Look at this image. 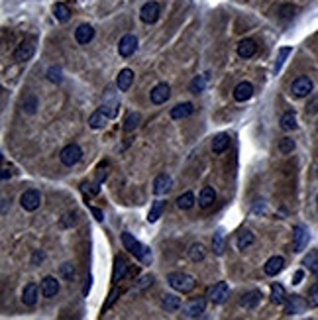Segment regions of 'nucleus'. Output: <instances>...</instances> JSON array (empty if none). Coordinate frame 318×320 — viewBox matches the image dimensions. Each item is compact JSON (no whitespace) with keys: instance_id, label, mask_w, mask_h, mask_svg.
I'll return each mask as SVG.
<instances>
[{"instance_id":"obj_43","label":"nucleus","mask_w":318,"mask_h":320,"mask_svg":"<svg viewBox=\"0 0 318 320\" xmlns=\"http://www.w3.org/2000/svg\"><path fill=\"white\" fill-rule=\"evenodd\" d=\"M81 191L88 196H96L100 193V187H98V183H94V185H88V183H83L81 185Z\"/></svg>"},{"instance_id":"obj_13","label":"nucleus","mask_w":318,"mask_h":320,"mask_svg":"<svg viewBox=\"0 0 318 320\" xmlns=\"http://www.w3.org/2000/svg\"><path fill=\"white\" fill-rule=\"evenodd\" d=\"M136 47H138V37L132 36V34H126L120 39V43H118V54L122 55V57H130V55L136 51Z\"/></svg>"},{"instance_id":"obj_46","label":"nucleus","mask_w":318,"mask_h":320,"mask_svg":"<svg viewBox=\"0 0 318 320\" xmlns=\"http://www.w3.org/2000/svg\"><path fill=\"white\" fill-rule=\"evenodd\" d=\"M61 271H63V275H65L67 279H71V277L75 275V269H73V265H71V263H65V265L61 267Z\"/></svg>"},{"instance_id":"obj_14","label":"nucleus","mask_w":318,"mask_h":320,"mask_svg":"<svg viewBox=\"0 0 318 320\" xmlns=\"http://www.w3.org/2000/svg\"><path fill=\"white\" fill-rule=\"evenodd\" d=\"M283 267H285V259H283L281 255H273V257H269V259L265 261L263 271H265V275L275 277L277 273H281Z\"/></svg>"},{"instance_id":"obj_5","label":"nucleus","mask_w":318,"mask_h":320,"mask_svg":"<svg viewBox=\"0 0 318 320\" xmlns=\"http://www.w3.org/2000/svg\"><path fill=\"white\" fill-rule=\"evenodd\" d=\"M310 92H312V81H310L308 77H299V79L293 81L291 94H293L295 98H304V96H308Z\"/></svg>"},{"instance_id":"obj_1","label":"nucleus","mask_w":318,"mask_h":320,"mask_svg":"<svg viewBox=\"0 0 318 320\" xmlns=\"http://www.w3.org/2000/svg\"><path fill=\"white\" fill-rule=\"evenodd\" d=\"M122 244H124V248L128 249L130 253H134L143 265H149V263H151V249L141 246L130 232H124L122 234Z\"/></svg>"},{"instance_id":"obj_52","label":"nucleus","mask_w":318,"mask_h":320,"mask_svg":"<svg viewBox=\"0 0 318 320\" xmlns=\"http://www.w3.org/2000/svg\"><path fill=\"white\" fill-rule=\"evenodd\" d=\"M10 177V173H8V169H2V179L6 181V179Z\"/></svg>"},{"instance_id":"obj_19","label":"nucleus","mask_w":318,"mask_h":320,"mask_svg":"<svg viewBox=\"0 0 318 320\" xmlns=\"http://www.w3.org/2000/svg\"><path fill=\"white\" fill-rule=\"evenodd\" d=\"M169 189H171V177H169V175H165V173L157 175L155 181H153V193H155L157 196L165 195Z\"/></svg>"},{"instance_id":"obj_36","label":"nucleus","mask_w":318,"mask_h":320,"mask_svg":"<svg viewBox=\"0 0 318 320\" xmlns=\"http://www.w3.org/2000/svg\"><path fill=\"white\" fill-rule=\"evenodd\" d=\"M193 204H194V195L191 193V191L183 193V195L177 198V206H179L181 210H189Z\"/></svg>"},{"instance_id":"obj_37","label":"nucleus","mask_w":318,"mask_h":320,"mask_svg":"<svg viewBox=\"0 0 318 320\" xmlns=\"http://www.w3.org/2000/svg\"><path fill=\"white\" fill-rule=\"evenodd\" d=\"M212 249L216 255H222L224 253V234L222 232H216L214 238H212Z\"/></svg>"},{"instance_id":"obj_23","label":"nucleus","mask_w":318,"mask_h":320,"mask_svg":"<svg viewBox=\"0 0 318 320\" xmlns=\"http://www.w3.org/2000/svg\"><path fill=\"white\" fill-rule=\"evenodd\" d=\"M22 302L26 306H34L37 302V287L34 283H28L24 287V293H22Z\"/></svg>"},{"instance_id":"obj_18","label":"nucleus","mask_w":318,"mask_h":320,"mask_svg":"<svg viewBox=\"0 0 318 320\" xmlns=\"http://www.w3.org/2000/svg\"><path fill=\"white\" fill-rule=\"evenodd\" d=\"M132 83H134V71L132 69H122V71L118 73V79H116L118 90L126 92V90L132 87Z\"/></svg>"},{"instance_id":"obj_28","label":"nucleus","mask_w":318,"mask_h":320,"mask_svg":"<svg viewBox=\"0 0 318 320\" xmlns=\"http://www.w3.org/2000/svg\"><path fill=\"white\" fill-rule=\"evenodd\" d=\"M214 198H216L214 189H212V187H204V189L200 191V195H198V204H200L202 208H208L212 202H214Z\"/></svg>"},{"instance_id":"obj_34","label":"nucleus","mask_w":318,"mask_h":320,"mask_svg":"<svg viewBox=\"0 0 318 320\" xmlns=\"http://www.w3.org/2000/svg\"><path fill=\"white\" fill-rule=\"evenodd\" d=\"M163 208H165V202L163 200H155L153 204H151V210L147 214V222H157L159 218H161V212H163Z\"/></svg>"},{"instance_id":"obj_22","label":"nucleus","mask_w":318,"mask_h":320,"mask_svg":"<svg viewBox=\"0 0 318 320\" xmlns=\"http://www.w3.org/2000/svg\"><path fill=\"white\" fill-rule=\"evenodd\" d=\"M194 106L191 102H183V104H177L175 108H171V118L173 120H183V118H187V116H191L193 114Z\"/></svg>"},{"instance_id":"obj_49","label":"nucleus","mask_w":318,"mask_h":320,"mask_svg":"<svg viewBox=\"0 0 318 320\" xmlns=\"http://www.w3.org/2000/svg\"><path fill=\"white\" fill-rule=\"evenodd\" d=\"M302 277H304V273H302V271H297V273H295V277H293V283L299 285L300 281H302Z\"/></svg>"},{"instance_id":"obj_9","label":"nucleus","mask_w":318,"mask_h":320,"mask_svg":"<svg viewBox=\"0 0 318 320\" xmlns=\"http://www.w3.org/2000/svg\"><path fill=\"white\" fill-rule=\"evenodd\" d=\"M140 18L141 22H145V24H153V22H157L159 18V4L157 2H145L143 6H141L140 10Z\"/></svg>"},{"instance_id":"obj_35","label":"nucleus","mask_w":318,"mask_h":320,"mask_svg":"<svg viewBox=\"0 0 318 320\" xmlns=\"http://www.w3.org/2000/svg\"><path fill=\"white\" fill-rule=\"evenodd\" d=\"M104 122H106V114L102 110H96V112L90 114V118H88V124H90V128H94V130L104 128Z\"/></svg>"},{"instance_id":"obj_48","label":"nucleus","mask_w":318,"mask_h":320,"mask_svg":"<svg viewBox=\"0 0 318 320\" xmlns=\"http://www.w3.org/2000/svg\"><path fill=\"white\" fill-rule=\"evenodd\" d=\"M114 301H116V291H112V293H110V299H108V302L104 304V310H108V308L112 306V302Z\"/></svg>"},{"instance_id":"obj_53","label":"nucleus","mask_w":318,"mask_h":320,"mask_svg":"<svg viewBox=\"0 0 318 320\" xmlns=\"http://www.w3.org/2000/svg\"><path fill=\"white\" fill-rule=\"evenodd\" d=\"M316 281H318V271H316Z\"/></svg>"},{"instance_id":"obj_11","label":"nucleus","mask_w":318,"mask_h":320,"mask_svg":"<svg viewBox=\"0 0 318 320\" xmlns=\"http://www.w3.org/2000/svg\"><path fill=\"white\" fill-rule=\"evenodd\" d=\"M34 54H35V41L34 39H24L18 45L16 51H14V59L16 61H28Z\"/></svg>"},{"instance_id":"obj_8","label":"nucleus","mask_w":318,"mask_h":320,"mask_svg":"<svg viewBox=\"0 0 318 320\" xmlns=\"http://www.w3.org/2000/svg\"><path fill=\"white\" fill-rule=\"evenodd\" d=\"M118 106H120V102H118L116 94L108 89L104 92V98H102V106H100V110L104 112L108 118H116V114H118Z\"/></svg>"},{"instance_id":"obj_4","label":"nucleus","mask_w":318,"mask_h":320,"mask_svg":"<svg viewBox=\"0 0 318 320\" xmlns=\"http://www.w3.org/2000/svg\"><path fill=\"white\" fill-rule=\"evenodd\" d=\"M204 308H206V301L202 297H196V299H191L183 304V314L187 318H196L204 312Z\"/></svg>"},{"instance_id":"obj_16","label":"nucleus","mask_w":318,"mask_h":320,"mask_svg":"<svg viewBox=\"0 0 318 320\" xmlns=\"http://www.w3.org/2000/svg\"><path fill=\"white\" fill-rule=\"evenodd\" d=\"M306 306H308V302L302 301L299 295H293V297H289V299H287L285 312H287V314H299V312H302Z\"/></svg>"},{"instance_id":"obj_17","label":"nucleus","mask_w":318,"mask_h":320,"mask_svg":"<svg viewBox=\"0 0 318 320\" xmlns=\"http://www.w3.org/2000/svg\"><path fill=\"white\" fill-rule=\"evenodd\" d=\"M59 293V281L51 277V275H47V277H43V281H41V295L43 297H55Z\"/></svg>"},{"instance_id":"obj_7","label":"nucleus","mask_w":318,"mask_h":320,"mask_svg":"<svg viewBox=\"0 0 318 320\" xmlns=\"http://www.w3.org/2000/svg\"><path fill=\"white\" fill-rule=\"evenodd\" d=\"M208 299H210L214 304H222V302L226 301L230 297V287L226 281H220V283H216L214 287L208 289V295H206Z\"/></svg>"},{"instance_id":"obj_6","label":"nucleus","mask_w":318,"mask_h":320,"mask_svg":"<svg viewBox=\"0 0 318 320\" xmlns=\"http://www.w3.org/2000/svg\"><path fill=\"white\" fill-rule=\"evenodd\" d=\"M20 204H22V208L24 210H28V212H34L39 208V204H41V195L34 191V189H30V191H26L24 195L20 196Z\"/></svg>"},{"instance_id":"obj_41","label":"nucleus","mask_w":318,"mask_h":320,"mask_svg":"<svg viewBox=\"0 0 318 320\" xmlns=\"http://www.w3.org/2000/svg\"><path fill=\"white\" fill-rule=\"evenodd\" d=\"M35 108H37V98H35L34 94L26 96V100H24V112H28V114H34Z\"/></svg>"},{"instance_id":"obj_20","label":"nucleus","mask_w":318,"mask_h":320,"mask_svg":"<svg viewBox=\"0 0 318 320\" xmlns=\"http://www.w3.org/2000/svg\"><path fill=\"white\" fill-rule=\"evenodd\" d=\"M94 37V30H92V26H88V24H81L77 30H75V39L79 41V43H88L90 39Z\"/></svg>"},{"instance_id":"obj_31","label":"nucleus","mask_w":318,"mask_h":320,"mask_svg":"<svg viewBox=\"0 0 318 320\" xmlns=\"http://www.w3.org/2000/svg\"><path fill=\"white\" fill-rule=\"evenodd\" d=\"M259 301H261V293H259V291H249V293L244 295V299H242V306H246V308H255Z\"/></svg>"},{"instance_id":"obj_45","label":"nucleus","mask_w":318,"mask_h":320,"mask_svg":"<svg viewBox=\"0 0 318 320\" xmlns=\"http://www.w3.org/2000/svg\"><path fill=\"white\" fill-rule=\"evenodd\" d=\"M291 54V47H283L281 51H279V57H277V63H275V73L281 69V65H283V61L287 59V55Z\"/></svg>"},{"instance_id":"obj_26","label":"nucleus","mask_w":318,"mask_h":320,"mask_svg":"<svg viewBox=\"0 0 318 320\" xmlns=\"http://www.w3.org/2000/svg\"><path fill=\"white\" fill-rule=\"evenodd\" d=\"M228 145H230L228 134H218V136H214V140H212V151H214V153H222V151H226Z\"/></svg>"},{"instance_id":"obj_33","label":"nucleus","mask_w":318,"mask_h":320,"mask_svg":"<svg viewBox=\"0 0 318 320\" xmlns=\"http://www.w3.org/2000/svg\"><path fill=\"white\" fill-rule=\"evenodd\" d=\"M281 128L285 132H291V130H295L297 128V116H295V112H285L281 116Z\"/></svg>"},{"instance_id":"obj_47","label":"nucleus","mask_w":318,"mask_h":320,"mask_svg":"<svg viewBox=\"0 0 318 320\" xmlns=\"http://www.w3.org/2000/svg\"><path fill=\"white\" fill-rule=\"evenodd\" d=\"M90 212L94 214V218H96L98 222H102V220H104V214H102V210H100V208H96V206H90Z\"/></svg>"},{"instance_id":"obj_39","label":"nucleus","mask_w":318,"mask_h":320,"mask_svg":"<svg viewBox=\"0 0 318 320\" xmlns=\"http://www.w3.org/2000/svg\"><path fill=\"white\" fill-rule=\"evenodd\" d=\"M189 257L193 259L194 263H196V261H202V259H204V248H202L200 244H193L191 249H189Z\"/></svg>"},{"instance_id":"obj_38","label":"nucleus","mask_w":318,"mask_h":320,"mask_svg":"<svg viewBox=\"0 0 318 320\" xmlns=\"http://www.w3.org/2000/svg\"><path fill=\"white\" fill-rule=\"evenodd\" d=\"M138 122H140V114H138V112H130V114L126 116V120H124V130H126V132L136 130Z\"/></svg>"},{"instance_id":"obj_21","label":"nucleus","mask_w":318,"mask_h":320,"mask_svg":"<svg viewBox=\"0 0 318 320\" xmlns=\"http://www.w3.org/2000/svg\"><path fill=\"white\" fill-rule=\"evenodd\" d=\"M255 51H257V45H255L253 39H244V41H240V45H238V55H240L242 59L253 57Z\"/></svg>"},{"instance_id":"obj_32","label":"nucleus","mask_w":318,"mask_h":320,"mask_svg":"<svg viewBox=\"0 0 318 320\" xmlns=\"http://www.w3.org/2000/svg\"><path fill=\"white\" fill-rule=\"evenodd\" d=\"M302 265L306 267V269H310V271H318V251L316 249H310L304 257H302Z\"/></svg>"},{"instance_id":"obj_50","label":"nucleus","mask_w":318,"mask_h":320,"mask_svg":"<svg viewBox=\"0 0 318 320\" xmlns=\"http://www.w3.org/2000/svg\"><path fill=\"white\" fill-rule=\"evenodd\" d=\"M316 110H318V98L314 100V102L308 104V112H316Z\"/></svg>"},{"instance_id":"obj_54","label":"nucleus","mask_w":318,"mask_h":320,"mask_svg":"<svg viewBox=\"0 0 318 320\" xmlns=\"http://www.w3.org/2000/svg\"><path fill=\"white\" fill-rule=\"evenodd\" d=\"M316 202H318V198H316Z\"/></svg>"},{"instance_id":"obj_3","label":"nucleus","mask_w":318,"mask_h":320,"mask_svg":"<svg viewBox=\"0 0 318 320\" xmlns=\"http://www.w3.org/2000/svg\"><path fill=\"white\" fill-rule=\"evenodd\" d=\"M83 157V151H81V147L77 145V143H69V145H65L63 149H61V155H59V159L63 165H67V167H73V165H77L79 161Z\"/></svg>"},{"instance_id":"obj_27","label":"nucleus","mask_w":318,"mask_h":320,"mask_svg":"<svg viewBox=\"0 0 318 320\" xmlns=\"http://www.w3.org/2000/svg\"><path fill=\"white\" fill-rule=\"evenodd\" d=\"M53 16L57 22H67L71 18V10L67 4H63V2H57V4H53Z\"/></svg>"},{"instance_id":"obj_2","label":"nucleus","mask_w":318,"mask_h":320,"mask_svg":"<svg viewBox=\"0 0 318 320\" xmlns=\"http://www.w3.org/2000/svg\"><path fill=\"white\" fill-rule=\"evenodd\" d=\"M167 281H169V285H171V287H173L175 291L183 293V295L191 293L194 287H196V281H194L193 275H189V273H183V271H177V273H169Z\"/></svg>"},{"instance_id":"obj_25","label":"nucleus","mask_w":318,"mask_h":320,"mask_svg":"<svg viewBox=\"0 0 318 320\" xmlns=\"http://www.w3.org/2000/svg\"><path fill=\"white\" fill-rule=\"evenodd\" d=\"M271 302L273 304H285L287 302V295H285V287L279 283H273L271 285Z\"/></svg>"},{"instance_id":"obj_44","label":"nucleus","mask_w":318,"mask_h":320,"mask_svg":"<svg viewBox=\"0 0 318 320\" xmlns=\"http://www.w3.org/2000/svg\"><path fill=\"white\" fill-rule=\"evenodd\" d=\"M308 306L310 308H316L318 306V285H314V287H310V291H308Z\"/></svg>"},{"instance_id":"obj_24","label":"nucleus","mask_w":318,"mask_h":320,"mask_svg":"<svg viewBox=\"0 0 318 320\" xmlns=\"http://www.w3.org/2000/svg\"><path fill=\"white\" fill-rule=\"evenodd\" d=\"M126 273H128V263H126V259H124V257H116V259H114V273H112V281H114V283H118L120 279L126 277Z\"/></svg>"},{"instance_id":"obj_42","label":"nucleus","mask_w":318,"mask_h":320,"mask_svg":"<svg viewBox=\"0 0 318 320\" xmlns=\"http://www.w3.org/2000/svg\"><path fill=\"white\" fill-rule=\"evenodd\" d=\"M293 149H295V140H291V138H283L281 142H279V151L285 153V155H287V153H291Z\"/></svg>"},{"instance_id":"obj_40","label":"nucleus","mask_w":318,"mask_h":320,"mask_svg":"<svg viewBox=\"0 0 318 320\" xmlns=\"http://www.w3.org/2000/svg\"><path fill=\"white\" fill-rule=\"evenodd\" d=\"M204 87H206V77H194L193 83H191V92L198 94L204 90Z\"/></svg>"},{"instance_id":"obj_10","label":"nucleus","mask_w":318,"mask_h":320,"mask_svg":"<svg viewBox=\"0 0 318 320\" xmlns=\"http://www.w3.org/2000/svg\"><path fill=\"white\" fill-rule=\"evenodd\" d=\"M169 96H171V89H169L167 83H159V85H155V87L151 89V92H149V98H151L153 104H163V102H167Z\"/></svg>"},{"instance_id":"obj_12","label":"nucleus","mask_w":318,"mask_h":320,"mask_svg":"<svg viewBox=\"0 0 318 320\" xmlns=\"http://www.w3.org/2000/svg\"><path fill=\"white\" fill-rule=\"evenodd\" d=\"M308 244V230L304 226H295L293 230V251H302Z\"/></svg>"},{"instance_id":"obj_51","label":"nucleus","mask_w":318,"mask_h":320,"mask_svg":"<svg viewBox=\"0 0 318 320\" xmlns=\"http://www.w3.org/2000/svg\"><path fill=\"white\" fill-rule=\"evenodd\" d=\"M88 289H90V277L85 281V287H83V295H88Z\"/></svg>"},{"instance_id":"obj_15","label":"nucleus","mask_w":318,"mask_h":320,"mask_svg":"<svg viewBox=\"0 0 318 320\" xmlns=\"http://www.w3.org/2000/svg\"><path fill=\"white\" fill-rule=\"evenodd\" d=\"M251 96H253V85L247 83V81L240 83V85L234 89V98H236L238 102H246V100H249Z\"/></svg>"},{"instance_id":"obj_30","label":"nucleus","mask_w":318,"mask_h":320,"mask_svg":"<svg viewBox=\"0 0 318 320\" xmlns=\"http://www.w3.org/2000/svg\"><path fill=\"white\" fill-rule=\"evenodd\" d=\"M253 240H255V236H253V232L251 230H242L240 234H238V248L240 249H246L249 248L251 244H253Z\"/></svg>"},{"instance_id":"obj_29","label":"nucleus","mask_w":318,"mask_h":320,"mask_svg":"<svg viewBox=\"0 0 318 320\" xmlns=\"http://www.w3.org/2000/svg\"><path fill=\"white\" fill-rule=\"evenodd\" d=\"M161 306L167 310V312H177L181 308V299L175 297V295H165L163 301H161Z\"/></svg>"}]
</instances>
